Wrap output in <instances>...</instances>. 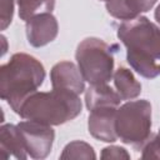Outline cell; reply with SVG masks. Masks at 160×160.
Here are the masks:
<instances>
[{"instance_id":"2","label":"cell","mask_w":160,"mask_h":160,"mask_svg":"<svg viewBox=\"0 0 160 160\" xmlns=\"http://www.w3.org/2000/svg\"><path fill=\"white\" fill-rule=\"evenodd\" d=\"M79 95L65 90L35 91L19 106L16 114L25 120H34L50 126L62 125L81 114Z\"/></svg>"},{"instance_id":"20","label":"cell","mask_w":160,"mask_h":160,"mask_svg":"<svg viewBox=\"0 0 160 160\" xmlns=\"http://www.w3.org/2000/svg\"><path fill=\"white\" fill-rule=\"evenodd\" d=\"M154 16H155V20H156V21L160 24V4L158 5V8H156V10H155Z\"/></svg>"},{"instance_id":"10","label":"cell","mask_w":160,"mask_h":160,"mask_svg":"<svg viewBox=\"0 0 160 160\" xmlns=\"http://www.w3.org/2000/svg\"><path fill=\"white\" fill-rule=\"evenodd\" d=\"M0 152L2 158L26 159V152L22 134L18 125L4 124L0 128Z\"/></svg>"},{"instance_id":"21","label":"cell","mask_w":160,"mask_h":160,"mask_svg":"<svg viewBox=\"0 0 160 160\" xmlns=\"http://www.w3.org/2000/svg\"><path fill=\"white\" fill-rule=\"evenodd\" d=\"M100 1H105V2H106V1H109V0H100Z\"/></svg>"},{"instance_id":"19","label":"cell","mask_w":160,"mask_h":160,"mask_svg":"<svg viewBox=\"0 0 160 160\" xmlns=\"http://www.w3.org/2000/svg\"><path fill=\"white\" fill-rule=\"evenodd\" d=\"M14 15V0H1V30H5L12 20Z\"/></svg>"},{"instance_id":"13","label":"cell","mask_w":160,"mask_h":160,"mask_svg":"<svg viewBox=\"0 0 160 160\" xmlns=\"http://www.w3.org/2000/svg\"><path fill=\"white\" fill-rule=\"evenodd\" d=\"M126 60L131 69L145 79H155L160 75V64L148 54L128 49Z\"/></svg>"},{"instance_id":"11","label":"cell","mask_w":160,"mask_h":160,"mask_svg":"<svg viewBox=\"0 0 160 160\" xmlns=\"http://www.w3.org/2000/svg\"><path fill=\"white\" fill-rule=\"evenodd\" d=\"M122 99L119 92L112 90L108 84L90 85L85 91V105L88 110H92L101 106L119 108Z\"/></svg>"},{"instance_id":"16","label":"cell","mask_w":160,"mask_h":160,"mask_svg":"<svg viewBox=\"0 0 160 160\" xmlns=\"http://www.w3.org/2000/svg\"><path fill=\"white\" fill-rule=\"evenodd\" d=\"M105 8H106L108 12L115 19H119L122 21L135 19L132 12L129 10L125 0H109L105 2Z\"/></svg>"},{"instance_id":"17","label":"cell","mask_w":160,"mask_h":160,"mask_svg":"<svg viewBox=\"0 0 160 160\" xmlns=\"http://www.w3.org/2000/svg\"><path fill=\"white\" fill-rule=\"evenodd\" d=\"M158 0H125L129 10L132 12L135 18H138L141 12H146L156 4Z\"/></svg>"},{"instance_id":"12","label":"cell","mask_w":160,"mask_h":160,"mask_svg":"<svg viewBox=\"0 0 160 160\" xmlns=\"http://www.w3.org/2000/svg\"><path fill=\"white\" fill-rule=\"evenodd\" d=\"M112 80L116 91L122 100L136 99L141 92V84L135 79L131 70L120 66L112 74Z\"/></svg>"},{"instance_id":"22","label":"cell","mask_w":160,"mask_h":160,"mask_svg":"<svg viewBox=\"0 0 160 160\" xmlns=\"http://www.w3.org/2000/svg\"><path fill=\"white\" fill-rule=\"evenodd\" d=\"M159 132H160V129H159Z\"/></svg>"},{"instance_id":"18","label":"cell","mask_w":160,"mask_h":160,"mask_svg":"<svg viewBox=\"0 0 160 160\" xmlns=\"http://www.w3.org/2000/svg\"><path fill=\"white\" fill-rule=\"evenodd\" d=\"M101 159H130V154L126 151V149L116 145L106 146L101 150Z\"/></svg>"},{"instance_id":"8","label":"cell","mask_w":160,"mask_h":160,"mask_svg":"<svg viewBox=\"0 0 160 160\" xmlns=\"http://www.w3.org/2000/svg\"><path fill=\"white\" fill-rule=\"evenodd\" d=\"M50 80L52 89L65 90L80 95L85 91V80L80 72L79 66L72 61H60L50 70Z\"/></svg>"},{"instance_id":"9","label":"cell","mask_w":160,"mask_h":160,"mask_svg":"<svg viewBox=\"0 0 160 160\" xmlns=\"http://www.w3.org/2000/svg\"><path fill=\"white\" fill-rule=\"evenodd\" d=\"M116 109L118 108L112 106H101L90 110L88 129L92 138L104 142H114L118 140L115 131Z\"/></svg>"},{"instance_id":"4","label":"cell","mask_w":160,"mask_h":160,"mask_svg":"<svg viewBox=\"0 0 160 160\" xmlns=\"http://www.w3.org/2000/svg\"><path fill=\"white\" fill-rule=\"evenodd\" d=\"M115 131L118 139L131 145L136 151L151 135V104L145 100H129L116 109Z\"/></svg>"},{"instance_id":"3","label":"cell","mask_w":160,"mask_h":160,"mask_svg":"<svg viewBox=\"0 0 160 160\" xmlns=\"http://www.w3.org/2000/svg\"><path fill=\"white\" fill-rule=\"evenodd\" d=\"M118 45L99 38H86L76 48L75 59L85 81L90 85L106 84L114 74V55Z\"/></svg>"},{"instance_id":"14","label":"cell","mask_w":160,"mask_h":160,"mask_svg":"<svg viewBox=\"0 0 160 160\" xmlns=\"http://www.w3.org/2000/svg\"><path fill=\"white\" fill-rule=\"evenodd\" d=\"M19 18L28 21L35 15L51 12L55 8V0H16Z\"/></svg>"},{"instance_id":"1","label":"cell","mask_w":160,"mask_h":160,"mask_svg":"<svg viewBox=\"0 0 160 160\" xmlns=\"http://www.w3.org/2000/svg\"><path fill=\"white\" fill-rule=\"evenodd\" d=\"M44 80V65L29 54L16 52L0 66V98L16 112L20 104L38 91Z\"/></svg>"},{"instance_id":"6","label":"cell","mask_w":160,"mask_h":160,"mask_svg":"<svg viewBox=\"0 0 160 160\" xmlns=\"http://www.w3.org/2000/svg\"><path fill=\"white\" fill-rule=\"evenodd\" d=\"M26 148V152L31 159H45L52 148L55 131L50 125L41 124L34 120L20 121L18 124Z\"/></svg>"},{"instance_id":"15","label":"cell","mask_w":160,"mask_h":160,"mask_svg":"<svg viewBox=\"0 0 160 160\" xmlns=\"http://www.w3.org/2000/svg\"><path fill=\"white\" fill-rule=\"evenodd\" d=\"M60 159H96V154L90 144L81 140H75L65 145Z\"/></svg>"},{"instance_id":"7","label":"cell","mask_w":160,"mask_h":160,"mask_svg":"<svg viewBox=\"0 0 160 160\" xmlns=\"http://www.w3.org/2000/svg\"><path fill=\"white\" fill-rule=\"evenodd\" d=\"M25 22L28 41L34 48H42L58 36V20L51 12L35 15Z\"/></svg>"},{"instance_id":"5","label":"cell","mask_w":160,"mask_h":160,"mask_svg":"<svg viewBox=\"0 0 160 160\" xmlns=\"http://www.w3.org/2000/svg\"><path fill=\"white\" fill-rule=\"evenodd\" d=\"M118 38L126 49L140 51L160 60V26L139 15L118 28Z\"/></svg>"}]
</instances>
